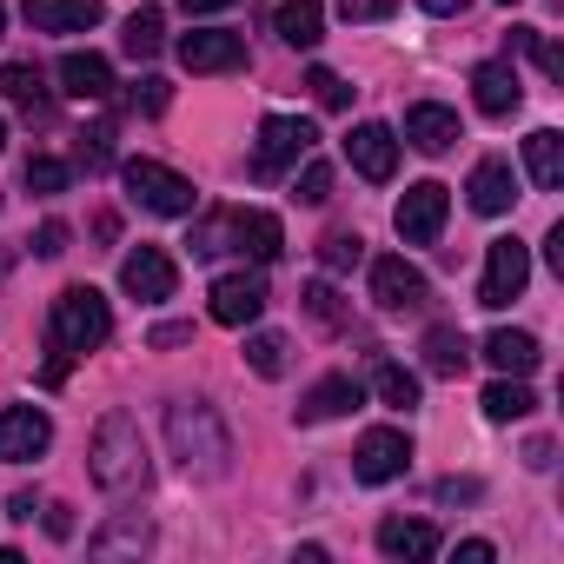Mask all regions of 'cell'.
I'll use <instances>...</instances> for the list:
<instances>
[{
    "label": "cell",
    "mask_w": 564,
    "mask_h": 564,
    "mask_svg": "<svg viewBox=\"0 0 564 564\" xmlns=\"http://www.w3.org/2000/svg\"><path fill=\"white\" fill-rule=\"evenodd\" d=\"M166 100H173V87H166L160 74H140V80H133V94H127V107H133V113H147V120H153V113H166Z\"/></svg>",
    "instance_id": "obj_37"
},
{
    "label": "cell",
    "mask_w": 564,
    "mask_h": 564,
    "mask_svg": "<svg viewBox=\"0 0 564 564\" xmlns=\"http://www.w3.org/2000/svg\"><path fill=\"white\" fill-rule=\"evenodd\" d=\"M47 333H54L47 386H61L74 359H87V352H100V346L113 339V306H107V293H94V286H67V293L54 300V326H47Z\"/></svg>",
    "instance_id": "obj_1"
},
{
    "label": "cell",
    "mask_w": 564,
    "mask_h": 564,
    "mask_svg": "<svg viewBox=\"0 0 564 564\" xmlns=\"http://www.w3.org/2000/svg\"><path fill=\"white\" fill-rule=\"evenodd\" d=\"M524 465H531V471H551V438H531V445H524Z\"/></svg>",
    "instance_id": "obj_45"
},
{
    "label": "cell",
    "mask_w": 564,
    "mask_h": 564,
    "mask_svg": "<svg viewBox=\"0 0 564 564\" xmlns=\"http://www.w3.org/2000/svg\"><path fill=\"white\" fill-rule=\"evenodd\" d=\"M405 465H412V438L399 425H372L352 445V478L359 485H392V478H405Z\"/></svg>",
    "instance_id": "obj_8"
},
{
    "label": "cell",
    "mask_w": 564,
    "mask_h": 564,
    "mask_svg": "<svg viewBox=\"0 0 564 564\" xmlns=\"http://www.w3.org/2000/svg\"><path fill=\"white\" fill-rule=\"evenodd\" d=\"M379 551L419 564V557L438 551V524H425V518H386V524H379Z\"/></svg>",
    "instance_id": "obj_23"
},
{
    "label": "cell",
    "mask_w": 564,
    "mask_h": 564,
    "mask_svg": "<svg viewBox=\"0 0 564 564\" xmlns=\"http://www.w3.org/2000/svg\"><path fill=\"white\" fill-rule=\"evenodd\" d=\"M498 8H518V0H498Z\"/></svg>",
    "instance_id": "obj_53"
},
{
    "label": "cell",
    "mask_w": 564,
    "mask_h": 564,
    "mask_svg": "<svg viewBox=\"0 0 564 564\" xmlns=\"http://www.w3.org/2000/svg\"><path fill=\"white\" fill-rule=\"evenodd\" d=\"M246 366L259 372V379H279L293 366V346H286V333H252L246 339Z\"/></svg>",
    "instance_id": "obj_32"
},
{
    "label": "cell",
    "mask_w": 564,
    "mask_h": 564,
    "mask_svg": "<svg viewBox=\"0 0 564 564\" xmlns=\"http://www.w3.org/2000/svg\"><path fill=\"white\" fill-rule=\"evenodd\" d=\"M34 511H41V505H34V491H14V498H8V518H21V524H28Z\"/></svg>",
    "instance_id": "obj_50"
},
{
    "label": "cell",
    "mask_w": 564,
    "mask_h": 564,
    "mask_svg": "<svg viewBox=\"0 0 564 564\" xmlns=\"http://www.w3.org/2000/svg\"><path fill=\"white\" fill-rule=\"evenodd\" d=\"M471 213H485V219H498V213H511V199H518V173H511V160H478L471 166Z\"/></svg>",
    "instance_id": "obj_18"
},
{
    "label": "cell",
    "mask_w": 564,
    "mask_h": 564,
    "mask_svg": "<svg viewBox=\"0 0 564 564\" xmlns=\"http://www.w3.org/2000/svg\"><path fill=\"white\" fill-rule=\"evenodd\" d=\"M41 511H47V531H54V538H74V518H67V505H41Z\"/></svg>",
    "instance_id": "obj_46"
},
{
    "label": "cell",
    "mask_w": 564,
    "mask_h": 564,
    "mask_svg": "<svg viewBox=\"0 0 564 564\" xmlns=\"http://www.w3.org/2000/svg\"><path fill=\"white\" fill-rule=\"evenodd\" d=\"M272 34L286 41V47H300V54H313L326 41V8H319V0H279Z\"/></svg>",
    "instance_id": "obj_20"
},
{
    "label": "cell",
    "mask_w": 564,
    "mask_h": 564,
    "mask_svg": "<svg viewBox=\"0 0 564 564\" xmlns=\"http://www.w3.org/2000/svg\"><path fill=\"white\" fill-rule=\"evenodd\" d=\"M28 28H41V34H87V28H100L107 21V0H28Z\"/></svg>",
    "instance_id": "obj_16"
},
{
    "label": "cell",
    "mask_w": 564,
    "mask_h": 564,
    "mask_svg": "<svg viewBox=\"0 0 564 564\" xmlns=\"http://www.w3.org/2000/svg\"><path fill=\"white\" fill-rule=\"evenodd\" d=\"M0 28H8V8H0Z\"/></svg>",
    "instance_id": "obj_54"
},
{
    "label": "cell",
    "mask_w": 564,
    "mask_h": 564,
    "mask_svg": "<svg viewBox=\"0 0 564 564\" xmlns=\"http://www.w3.org/2000/svg\"><path fill=\"white\" fill-rule=\"evenodd\" d=\"M544 259L564 272V226H551V232H544Z\"/></svg>",
    "instance_id": "obj_49"
},
{
    "label": "cell",
    "mask_w": 564,
    "mask_h": 564,
    "mask_svg": "<svg viewBox=\"0 0 564 564\" xmlns=\"http://www.w3.org/2000/svg\"><path fill=\"white\" fill-rule=\"evenodd\" d=\"M524 279H531V252L518 246V239H491V252H485V279H478V306H511L518 293H524Z\"/></svg>",
    "instance_id": "obj_10"
},
{
    "label": "cell",
    "mask_w": 564,
    "mask_h": 564,
    "mask_svg": "<svg viewBox=\"0 0 564 564\" xmlns=\"http://www.w3.org/2000/svg\"><path fill=\"white\" fill-rule=\"evenodd\" d=\"M471 100H478V113L511 120V113H518V100H524V87H518L511 61H485V67L471 74Z\"/></svg>",
    "instance_id": "obj_19"
},
{
    "label": "cell",
    "mask_w": 564,
    "mask_h": 564,
    "mask_svg": "<svg viewBox=\"0 0 564 564\" xmlns=\"http://www.w3.org/2000/svg\"><path fill=\"white\" fill-rule=\"evenodd\" d=\"M531 61L544 67V80H564V47H557V41H544V34H538V41H531Z\"/></svg>",
    "instance_id": "obj_42"
},
{
    "label": "cell",
    "mask_w": 564,
    "mask_h": 564,
    "mask_svg": "<svg viewBox=\"0 0 564 564\" xmlns=\"http://www.w3.org/2000/svg\"><path fill=\"white\" fill-rule=\"evenodd\" d=\"M54 445V419L41 405H0V465H34Z\"/></svg>",
    "instance_id": "obj_9"
},
{
    "label": "cell",
    "mask_w": 564,
    "mask_h": 564,
    "mask_svg": "<svg viewBox=\"0 0 564 564\" xmlns=\"http://www.w3.org/2000/svg\"><path fill=\"white\" fill-rule=\"evenodd\" d=\"M80 160H87V173L113 166V127H107V120H100V127H87V140H80Z\"/></svg>",
    "instance_id": "obj_39"
},
{
    "label": "cell",
    "mask_w": 564,
    "mask_h": 564,
    "mask_svg": "<svg viewBox=\"0 0 564 564\" xmlns=\"http://www.w3.org/2000/svg\"><path fill=\"white\" fill-rule=\"evenodd\" d=\"M120 180H127V199H133V206H147V213H160V219H180V213H193V206H199L193 180H186V173H173V166H160V160H127V166H120Z\"/></svg>",
    "instance_id": "obj_4"
},
{
    "label": "cell",
    "mask_w": 564,
    "mask_h": 564,
    "mask_svg": "<svg viewBox=\"0 0 564 564\" xmlns=\"http://www.w3.org/2000/svg\"><path fill=\"white\" fill-rule=\"evenodd\" d=\"M524 173H531L544 193H557V186H564V133L538 127V133L524 140Z\"/></svg>",
    "instance_id": "obj_26"
},
{
    "label": "cell",
    "mask_w": 564,
    "mask_h": 564,
    "mask_svg": "<svg viewBox=\"0 0 564 564\" xmlns=\"http://www.w3.org/2000/svg\"><path fill=\"white\" fill-rule=\"evenodd\" d=\"M359 399H366V392H359V379H352V372H333V379H319V386L300 399V425H326V419H346Z\"/></svg>",
    "instance_id": "obj_21"
},
{
    "label": "cell",
    "mask_w": 564,
    "mask_h": 564,
    "mask_svg": "<svg viewBox=\"0 0 564 564\" xmlns=\"http://www.w3.org/2000/svg\"><path fill=\"white\" fill-rule=\"evenodd\" d=\"M67 239H74V232H67V219H47V226H41L28 246H34L41 259H61V252H67Z\"/></svg>",
    "instance_id": "obj_40"
},
{
    "label": "cell",
    "mask_w": 564,
    "mask_h": 564,
    "mask_svg": "<svg viewBox=\"0 0 564 564\" xmlns=\"http://www.w3.org/2000/svg\"><path fill=\"white\" fill-rule=\"evenodd\" d=\"M28 186H34V193H67V186H74V166L41 153V160H28Z\"/></svg>",
    "instance_id": "obj_38"
},
{
    "label": "cell",
    "mask_w": 564,
    "mask_h": 564,
    "mask_svg": "<svg viewBox=\"0 0 564 564\" xmlns=\"http://www.w3.org/2000/svg\"><path fill=\"white\" fill-rule=\"evenodd\" d=\"M372 392H379L392 412H412V405H419V379H412L399 359H372Z\"/></svg>",
    "instance_id": "obj_30"
},
{
    "label": "cell",
    "mask_w": 564,
    "mask_h": 564,
    "mask_svg": "<svg viewBox=\"0 0 564 564\" xmlns=\"http://www.w3.org/2000/svg\"><path fill=\"white\" fill-rule=\"evenodd\" d=\"M87 465H94V485H100V491H113V498L147 491L153 465H147L140 419H133V412H107V419L94 425V452H87Z\"/></svg>",
    "instance_id": "obj_3"
},
{
    "label": "cell",
    "mask_w": 564,
    "mask_h": 564,
    "mask_svg": "<svg viewBox=\"0 0 564 564\" xmlns=\"http://www.w3.org/2000/svg\"><path fill=\"white\" fill-rule=\"evenodd\" d=\"M399 8V0H339V14L352 21V28H366V21H386Z\"/></svg>",
    "instance_id": "obj_41"
},
{
    "label": "cell",
    "mask_w": 564,
    "mask_h": 564,
    "mask_svg": "<svg viewBox=\"0 0 564 564\" xmlns=\"http://www.w3.org/2000/svg\"><path fill=\"white\" fill-rule=\"evenodd\" d=\"M485 359H491L505 379H531V372H538V359H544V346H538L531 333H511V326H498V333L485 339Z\"/></svg>",
    "instance_id": "obj_22"
},
{
    "label": "cell",
    "mask_w": 564,
    "mask_h": 564,
    "mask_svg": "<svg viewBox=\"0 0 564 564\" xmlns=\"http://www.w3.org/2000/svg\"><path fill=\"white\" fill-rule=\"evenodd\" d=\"M405 140H412L419 153H452V147L465 140V127H458V113H452V107L419 100V107H405Z\"/></svg>",
    "instance_id": "obj_17"
},
{
    "label": "cell",
    "mask_w": 564,
    "mask_h": 564,
    "mask_svg": "<svg viewBox=\"0 0 564 564\" xmlns=\"http://www.w3.org/2000/svg\"><path fill=\"white\" fill-rule=\"evenodd\" d=\"M186 14H219V8H232V0H180Z\"/></svg>",
    "instance_id": "obj_51"
},
{
    "label": "cell",
    "mask_w": 564,
    "mask_h": 564,
    "mask_svg": "<svg viewBox=\"0 0 564 564\" xmlns=\"http://www.w3.org/2000/svg\"><path fill=\"white\" fill-rule=\"evenodd\" d=\"M120 47H127L133 61H153V54L166 47V14H160V8H140V14L127 21V34H120Z\"/></svg>",
    "instance_id": "obj_31"
},
{
    "label": "cell",
    "mask_w": 564,
    "mask_h": 564,
    "mask_svg": "<svg viewBox=\"0 0 564 564\" xmlns=\"http://www.w3.org/2000/svg\"><path fill=\"white\" fill-rule=\"evenodd\" d=\"M478 405H485V419H491V425H511V419H531V412H538V399H531V386H524V379H498V386H485V399H478Z\"/></svg>",
    "instance_id": "obj_27"
},
{
    "label": "cell",
    "mask_w": 564,
    "mask_h": 564,
    "mask_svg": "<svg viewBox=\"0 0 564 564\" xmlns=\"http://www.w3.org/2000/svg\"><path fill=\"white\" fill-rule=\"evenodd\" d=\"M306 87H313V100H319V107H333V113H346V107H352V87H346L333 67H313V74H306Z\"/></svg>",
    "instance_id": "obj_36"
},
{
    "label": "cell",
    "mask_w": 564,
    "mask_h": 564,
    "mask_svg": "<svg viewBox=\"0 0 564 564\" xmlns=\"http://www.w3.org/2000/svg\"><path fill=\"white\" fill-rule=\"evenodd\" d=\"M226 252H246L252 265H272L279 252H286V226H279L272 213H259V206H232L226 213Z\"/></svg>",
    "instance_id": "obj_11"
},
{
    "label": "cell",
    "mask_w": 564,
    "mask_h": 564,
    "mask_svg": "<svg viewBox=\"0 0 564 564\" xmlns=\"http://www.w3.org/2000/svg\"><path fill=\"white\" fill-rule=\"evenodd\" d=\"M419 8H425V14H438V21H452V14H465V8H471V0H419Z\"/></svg>",
    "instance_id": "obj_48"
},
{
    "label": "cell",
    "mask_w": 564,
    "mask_h": 564,
    "mask_svg": "<svg viewBox=\"0 0 564 564\" xmlns=\"http://www.w3.org/2000/svg\"><path fill=\"white\" fill-rule=\"evenodd\" d=\"M445 213H452V193H445L438 180H419V186H405V199H399L392 226H399V239H405V246H438Z\"/></svg>",
    "instance_id": "obj_7"
},
{
    "label": "cell",
    "mask_w": 564,
    "mask_h": 564,
    "mask_svg": "<svg viewBox=\"0 0 564 564\" xmlns=\"http://www.w3.org/2000/svg\"><path fill=\"white\" fill-rule=\"evenodd\" d=\"M180 67L186 74H239L246 67V41L226 28H193L180 34Z\"/></svg>",
    "instance_id": "obj_13"
},
{
    "label": "cell",
    "mask_w": 564,
    "mask_h": 564,
    "mask_svg": "<svg viewBox=\"0 0 564 564\" xmlns=\"http://www.w3.org/2000/svg\"><path fill=\"white\" fill-rule=\"evenodd\" d=\"M61 94L67 100H107L113 94V67L100 54H67L61 61Z\"/></svg>",
    "instance_id": "obj_24"
},
{
    "label": "cell",
    "mask_w": 564,
    "mask_h": 564,
    "mask_svg": "<svg viewBox=\"0 0 564 564\" xmlns=\"http://www.w3.org/2000/svg\"><path fill=\"white\" fill-rule=\"evenodd\" d=\"M458 557H465V564H491V557H498V551H491V544H485V538H465V544H458Z\"/></svg>",
    "instance_id": "obj_47"
},
{
    "label": "cell",
    "mask_w": 564,
    "mask_h": 564,
    "mask_svg": "<svg viewBox=\"0 0 564 564\" xmlns=\"http://www.w3.org/2000/svg\"><path fill=\"white\" fill-rule=\"evenodd\" d=\"M166 445H173L180 471H193V478H226V465H232V432L199 399H173L166 405Z\"/></svg>",
    "instance_id": "obj_2"
},
{
    "label": "cell",
    "mask_w": 564,
    "mask_h": 564,
    "mask_svg": "<svg viewBox=\"0 0 564 564\" xmlns=\"http://www.w3.org/2000/svg\"><path fill=\"white\" fill-rule=\"evenodd\" d=\"M425 300H432V279L405 252H379L372 259V306L379 313H419Z\"/></svg>",
    "instance_id": "obj_6"
},
{
    "label": "cell",
    "mask_w": 564,
    "mask_h": 564,
    "mask_svg": "<svg viewBox=\"0 0 564 564\" xmlns=\"http://www.w3.org/2000/svg\"><path fill=\"white\" fill-rule=\"evenodd\" d=\"M293 199H300V206H326V199H333V166L306 153V166L293 173Z\"/></svg>",
    "instance_id": "obj_33"
},
{
    "label": "cell",
    "mask_w": 564,
    "mask_h": 564,
    "mask_svg": "<svg viewBox=\"0 0 564 564\" xmlns=\"http://www.w3.org/2000/svg\"><path fill=\"white\" fill-rule=\"evenodd\" d=\"M0 94H8L14 107H28V113H47V74H41L34 61L0 67Z\"/></svg>",
    "instance_id": "obj_28"
},
{
    "label": "cell",
    "mask_w": 564,
    "mask_h": 564,
    "mask_svg": "<svg viewBox=\"0 0 564 564\" xmlns=\"http://www.w3.org/2000/svg\"><path fill=\"white\" fill-rule=\"evenodd\" d=\"M346 160H352L372 186H386V180L399 173V133H392V127H379V120H366V127H352V133H346Z\"/></svg>",
    "instance_id": "obj_15"
},
{
    "label": "cell",
    "mask_w": 564,
    "mask_h": 564,
    "mask_svg": "<svg viewBox=\"0 0 564 564\" xmlns=\"http://www.w3.org/2000/svg\"><path fill=\"white\" fill-rule=\"evenodd\" d=\"M438 498H445V505H458V498H478V478H445V485H438Z\"/></svg>",
    "instance_id": "obj_44"
},
{
    "label": "cell",
    "mask_w": 564,
    "mask_h": 564,
    "mask_svg": "<svg viewBox=\"0 0 564 564\" xmlns=\"http://www.w3.org/2000/svg\"><path fill=\"white\" fill-rule=\"evenodd\" d=\"M193 339V326H153L147 333V346H186Z\"/></svg>",
    "instance_id": "obj_43"
},
{
    "label": "cell",
    "mask_w": 564,
    "mask_h": 564,
    "mask_svg": "<svg viewBox=\"0 0 564 564\" xmlns=\"http://www.w3.org/2000/svg\"><path fill=\"white\" fill-rule=\"evenodd\" d=\"M147 544H153V524H147L140 511H127L120 524H107L100 538H87V551H94V557H120V551H147Z\"/></svg>",
    "instance_id": "obj_29"
},
{
    "label": "cell",
    "mask_w": 564,
    "mask_h": 564,
    "mask_svg": "<svg viewBox=\"0 0 564 564\" xmlns=\"http://www.w3.org/2000/svg\"><path fill=\"white\" fill-rule=\"evenodd\" d=\"M419 352H425V372L432 379H465V366H471V339L458 326H432Z\"/></svg>",
    "instance_id": "obj_25"
},
{
    "label": "cell",
    "mask_w": 564,
    "mask_h": 564,
    "mask_svg": "<svg viewBox=\"0 0 564 564\" xmlns=\"http://www.w3.org/2000/svg\"><path fill=\"white\" fill-rule=\"evenodd\" d=\"M0 147H8V120H0Z\"/></svg>",
    "instance_id": "obj_52"
},
{
    "label": "cell",
    "mask_w": 564,
    "mask_h": 564,
    "mask_svg": "<svg viewBox=\"0 0 564 564\" xmlns=\"http://www.w3.org/2000/svg\"><path fill=\"white\" fill-rule=\"evenodd\" d=\"M206 300H213V319H219V326H252V319L265 313L272 293H265V279H259V272H219Z\"/></svg>",
    "instance_id": "obj_14"
},
{
    "label": "cell",
    "mask_w": 564,
    "mask_h": 564,
    "mask_svg": "<svg viewBox=\"0 0 564 564\" xmlns=\"http://www.w3.org/2000/svg\"><path fill=\"white\" fill-rule=\"evenodd\" d=\"M313 147H319L313 120H300V113H272V120L259 127V147H252V180H279L286 166H300Z\"/></svg>",
    "instance_id": "obj_5"
},
{
    "label": "cell",
    "mask_w": 564,
    "mask_h": 564,
    "mask_svg": "<svg viewBox=\"0 0 564 564\" xmlns=\"http://www.w3.org/2000/svg\"><path fill=\"white\" fill-rule=\"evenodd\" d=\"M300 300H306V313H313V319H319L326 333H339V326H346V306H339V293L326 286V279H313V286H306Z\"/></svg>",
    "instance_id": "obj_35"
},
{
    "label": "cell",
    "mask_w": 564,
    "mask_h": 564,
    "mask_svg": "<svg viewBox=\"0 0 564 564\" xmlns=\"http://www.w3.org/2000/svg\"><path fill=\"white\" fill-rule=\"evenodd\" d=\"M120 286H127L140 306H160V300H173V286H180V265H173L160 246H133V252L120 259Z\"/></svg>",
    "instance_id": "obj_12"
},
{
    "label": "cell",
    "mask_w": 564,
    "mask_h": 564,
    "mask_svg": "<svg viewBox=\"0 0 564 564\" xmlns=\"http://www.w3.org/2000/svg\"><path fill=\"white\" fill-rule=\"evenodd\" d=\"M359 259H366V239H359V232H326V239H319V265H326V272H352Z\"/></svg>",
    "instance_id": "obj_34"
}]
</instances>
